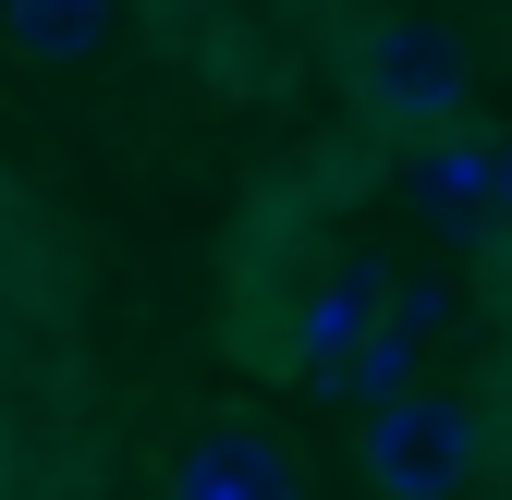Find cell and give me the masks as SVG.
<instances>
[{
	"instance_id": "obj_1",
	"label": "cell",
	"mask_w": 512,
	"mask_h": 500,
	"mask_svg": "<svg viewBox=\"0 0 512 500\" xmlns=\"http://www.w3.org/2000/svg\"><path fill=\"white\" fill-rule=\"evenodd\" d=\"M464 37L452 25H427V13H378L366 49H354V98L391 122V135H452L464 122Z\"/></svg>"
},
{
	"instance_id": "obj_2",
	"label": "cell",
	"mask_w": 512,
	"mask_h": 500,
	"mask_svg": "<svg viewBox=\"0 0 512 500\" xmlns=\"http://www.w3.org/2000/svg\"><path fill=\"white\" fill-rule=\"evenodd\" d=\"M476 403L452 391H391L366 403V488L378 500H464L476 488Z\"/></svg>"
},
{
	"instance_id": "obj_3",
	"label": "cell",
	"mask_w": 512,
	"mask_h": 500,
	"mask_svg": "<svg viewBox=\"0 0 512 500\" xmlns=\"http://www.w3.org/2000/svg\"><path fill=\"white\" fill-rule=\"evenodd\" d=\"M391 305H403V281L378 269V257H330V269L305 281V305H293V379L342 391V379H354V354L391 330Z\"/></svg>"
},
{
	"instance_id": "obj_4",
	"label": "cell",
	"mask_w": 512,
	"mask_h": 500,
	"mask_svg": "<svg viewBox=\"0 0 512 500\" xmlns=\"http://www.w3.org/2000/svg\"><path fill=\"white\" fill-rule=\"evenodd\" d=\"M403 196H415V220L452 244V257H476V244H500V232H512L500 147H476L464 122H452V135H415V159H403Z\"/></svg>"
},
{
	"instance_id": "obj_5",
	"label": "cell",
	"mask_w": 512,
	"mask_h": 500,
	"mask_svg": "<svg viewBox=\"0 0 512 500\" xmlns=\"http://www.w3.org/2000/svg\"><path fill=\"white\" fill-rule=\"evenodd\" d=\"M159 500H305V464L269 440V427H208V440H183Z\"/></svg>"
},
{
	"instance_id": "obj_6",
	"label": "cell",
	"mask_w": 512,
	"mask_h": 500,
	"mask_svg": "<svg viewBox=\"0 0 512 500\" xmlns=\"http://www.w3.org/2000/svg\"><path fill=\"white\" fill-rule=\"evenodd\" d=\"M122 25V0H0V37L25 61H98Z\"/></svg>"
},
{
	"instance_id": "obj_7",
	"label": "cell",
	"mask_w": 512,
	"mask_h": 500,
	"mask_svg": "<svg viewBox=\"0 0 512 500\" xmlns=\"http://www.w3.org/2000/svg\"><path fill=\"white\" fill-rule=\"evenodd\" d=\"M500 196H512V147H500Z\"/></svg>"
}]
</instances>
